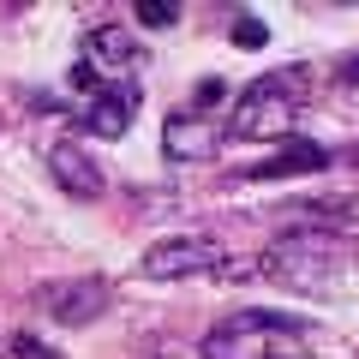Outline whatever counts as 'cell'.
I'll return each instance as SVG.
<instances>
[{"label":"cell","instance_id":"obj_4","mask_svg":"<svg viewBox=\"0 0 359 359\" xmlns=\"http://www.w3.org/2000/svg\"><path fill=\"white\" fill-rule=\"evenodd\" d=\"M42 311H54L60 323H96L108 311V299H114V287H108V276H72V282L60 287H42Z\"/></svg>","mask_w":359,"mask_h":359},{"label":"cell","instance_id":"obj_14","mask_svg":"<svg viewBox=\"0 0 359 359\" xmlns=\"http://www.w3.org/2000/svg\"><path fill=\"white\" fill-rule=\"evenodd\" d=\"M341 84H359V54H353V60L341 66Z\"/></svg>","mask_w":359,"mask_h":359},{"label":"cell","instance_id":"obj_13","mask_svg":"<svg viewBox=\"0 0 359 359\" xmlns=\"http://www.w3.org/2000/svg\"><path fill=\"white\" fill-rule=\"evenodd\" d=\"M222 96H228V78H204V84L192 90V102H198V114H204V108H216Z\"/></svg>","mask_w":359,"mask_h":359},{"label":"cell","instance_id":"obj_9","mask_svg":"<svg viewBox=\"0 0 359 359\" xmlns=\"http://www.w3.org/2000/svg\"><path fill=\"white\" fill-rule=\"evenodd\" d=\"M330 168V150L323 144H287L282 156H269L264 168H252V174H240V180H294V174H323Z\"/></svg>","mask_w":359,"mask_h":359},{"label":"cell","instance_id":"obj_5","mask_svg":"<svg viewBox=\"0 0 359 359\" xmlns=\"http://www.w3.org/2000/svg\"><path fill=\"white\" fill-rule=\"evenodd\" d=\"M198 353H204V359H276V335L257 330L245 311H233L228 323H216V330L204 335Z\"/></svg>","mask_w":359,"mask_h":359},{"label":"cell","instance_id":"obj_6","mask_svg":"<svg viewBox=\"0 0 359 359\" xmlns=\"http://www.w3.org/2000/svg\"><path fill=\"white\" fill-rule=\"evenodd\" d=\"M48 174H54V186H60L66 198H102V192H108L102 168L90 162L72 138H54V144H48Z\"/></svg>","mask_w":359,"mask_h":359},{"label":"cell","instance_id":"obj_8","mask_svg":"<svg viewBox=\"0 0 359 359\" xmlns=\"http://www.w3.org/2000/svg\"><path fill=\"white\" fill-rule=\"evenodd\" d=\"M216 138H222V132L210 126L204 114H168V126H162V150H168V162H210Z\"/></svg>","mask_w":359,"mask_h":359},{"label":"cell","instance_id":"obj_12","mask_svg":"<svg viewBox=\"0 0 359 359\" xmlns=\"http://www.w3.org/2000/svg\"><path fill=\"white\" fill-rule=\"evenodd\" d=\"M6 353H13V359H60V353H54L48 341H42V335H30V330H13Z\"/></svg>","mask_w":359,"mask_h":359},{"label":"cell","instance_id":"obj_7","mask_svg":"<svg viewBox=\"0 0 359 359\" xmlns=\"http://www.w3.org/2000/svg\"><path fill=\"white\" fill-rule=\"evenodd\" d=\"M132 108H138V84H132V90H102V96H84V102L66 108V114H72L84 132H96V138H126Z\"/></svg>","mask_w":359,"mask_h":359},{"label":"cell","instance_id":"obj_2","mask_svg":"<svg viewBox=\"0 0 359 359\" xmlns=\"http://www.w3.org/2000/svg\"><path fill=\"white\" fill-rule=\"evenodd\" d=\"M306 66H276V72H264L252 90H245L240 102H233V114H228V132L222 138H240V144H276V138H287L294 132V120H299V102H306Z\"/></svg>","mask_w":359,"mask_h":359},{"label":"cell","instance_id":"obj_3","mask_svg":"<svg viewBox=\"0 0 359 359\" xmlns=\"http://www.w3.org/2000/svg\"><path fill=\"white\" fill-rule=\"evenodd\" d=\"M210 269H228V252L210 233H174L138 257V276H150V282H186V276H210Z\"/></svg>","mask_w":359,"mask_h":359},{"label":"cell","instance_id":"obj_1","mask_svg":"<svg viewBox=\"0 0 359 359\" xmlns=\"http://www.w3.org/2000/svg\"><path fill=\"white\" fill-rule=\"evenodd\" d=\"M353 264V245L341 228H294L257 257V282L306 287V294H330V282Z\"/></svg>","mask_w":359,"mask_h":359},{"label":"cell","instance_id":"obj_10","mask_svg":"<svg viewBox=\"0 0 359 359\" xmlns=\"http://www.w3.org/2000/svg\"><path fill=\"white\" fill-rule=\"evenodd\" d=\"M132 13H138V25H144V30H168V25L180 18V6H174V0H138Z\"/></svg>","mask_w":359,"mask_h":359},{"label":"cell","instance_id":"obj_15","mask_svg":"<svg viewBox=\"0 0 359 359\" xmlns=\"http://www.w3.org/2000/svg\"><path fill=\"white\" fill-rule=\"evenodd\" d=\"M353 168H359V156H353Z\"/></svg>","mask_w":359,"mask_h":359},{"label":"cell","instance_id":"obj_11","mask_svg":"<svg viewBox=\"0 0 359 359\" xmlns=\"http://www.w3.org/2000/svg\"><path fill=\"white\" fill-rule=\"evenodd\" d=\"M228 42H233V48H264V42H269V25H264V18H252V13H245V18H233Z\"/></svg>","mask_w":359,"mask_h":359}]
</instances>
